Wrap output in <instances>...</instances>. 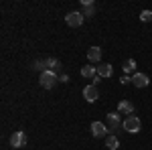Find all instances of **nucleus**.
<instances>
[{"label": "nucleus", "instance_id": "1", "mask_svg": "<svg viewBox=\"0 0 152 150\" xmlns=\"http://www.w3.org/2000/svg\"><path fill=\"white\" fill-rule=\"evenodd\" d=\"M122 130L124 132H130V134H138L142 130V122L138 116H126V120H124V124H122Z\"/></svg>", "mask_w": 152, "mask_h": 150}, {"label": "nucleus", "instance_id": "2", "mask_svg": "<svg viewBox=\"0 0 152 150\" xmlns=\"http://www.w3.org/2000/svg\"><path fill=\"white\" fill-rule=\"evenodd\" d=\"M39 83H41V87H45V89L55 87V83H57V73H55V71H43Z\"/></svg>", "mask_w": 152, "mask_h": 150}, {"label": "nucleus", "instance_id": "3", "mask_svg": "<svg viewBox=\"0 0 152 150\" xmlns=\"http://www.w3.org/2000/svg\"><path fill=\"white\" fill-rule=\"evenodd\" d=\"M83 12H79V10H73V12H69L67 16H65V23L69 24V26H81L83 24Z\"/></svg>", "mask_w": 152, "mask_h": 150}, {"label": "nucleus", "instance_id": "4", "mask_svg": "<svg viewBox=\"0 0 152 150\" xmlns=\"http://www.w3.org/2000/svg\"><path fill=\"white\" fill-rule=\"evenodd\" d=\"M10 146L12 148H23V146H26V134L24 132H12L10 136Z\"/></svg>", "mask_w": 152, "mask_h": 150}, {"label": "nucleus", "instance_id": "5", "mask_svg": "<svg viewBox=\"0 0 152 150\" xmlns=\"http://www.w3.org/2000/svg\"><path fill=\"white\" fill-rule=\"evenodd\" d=\"M91 134H94V138H104L107 134V126L104 122H94L91 124Z\"/></svg>", "mask_w": 152, "mask_h": 150}, {"label": "nucleus", "instance_id": "6", "mask_svg": "<svg viewBox=\"0 0 152 150\" xmlns=\"http://www.w3.org/2000/svg\"><path fill=\"white\" fill-rule=\"evenodd\" d=\"M132 83L136 85V87H148V83H150V79H148V75H144V73H134V77H132Z\"/></svg>", "mask_w": 152, "mask_h": 150}, {"label": "nucleus", "instance_id": "7", "mask_svg": "<svg viewBox=\"0 0 152 150\" xmlns=\"http://www.w3.org/2000/svg\"><path fill=\"white\" fill-rule=\"evenodd\" d=\"M83 97H85L87 102H95V100L99 97V93H97V87H95V85H87V87L83 89Z\"/></svg>", "mask_w": 152, "mask_h": 150}, {"label": "nucleus", "instance_id": "8", "mask_svg": "<svg viewBox=\"0 0 152 150\" xmlns=\"http://www.w3.org/2000/svg\"><path fill=\"white\" fill-rule=\"evenodd\" d=\"M107 122H110V126L114 128V130H118V128H122V120H120V112H110L107 114Z\"/></svg>", "mask_w": 152, "mask_h": 150}, {"label": "nucleus", "instance_id": "9", "mask_svg": "<svg viewBox=\"0 0 152 150\" xmlns=\"http://www.w3.org/2000/svg\"><path fill=\"white\" fill-rule=\"evenodd\" d=\"M87 59H89L91 63H99V61H102V49H99V47H91V49L87 51Z\"/></svg>", "mask_w": 152, "mask_h": 150}, {"label": "nucleus", "instance_id": "10", "mask_svg": "<svg viewBox=\"0 0 152 150\" xmlns=\"http://www.w3.org/2000/svg\"><path fill=\"white\" fill-rule=\"evenodd\" d=\"M118 112H120V114H130V116H132V112H134V105L130 104L128 100H122V102L118 104Z\"/></svg>", "mask_w": 152, "mask_h": 150}, {"label": "nucleus", "instance_id": "11", "mask_svg": "<svg viewBox=\"0 0 152 150\" xmlns=\"http://www.w3.org/2000/svg\"><path fill=\"white\" fill-rule=\"evenodd\" d=\"M112 73H114V69H112V65H110V63L97 65V75H99V77H112Z\"/></svg>", "mask_w": 152, "mask_h": 150}, {"label": "nucleus", "instance_id": "12", "mask_svg": "<svg viewBox=\"0 0 152 150\" xmlns=\"http://www.w3.org/2000/svg\"><path fill=\"white\" fill-rule=\"evenodd\" d=\"M81 75L85 77V79H94L95 75H97V67H94V65H85L81 69Z\"/></svg>", "mask_w": 152, "mask_h": 150}, {"label": "nucleus", "instance_id": "13", "mask_svg": "<svg viewBox=\"0 0 152 150\" xmlns=\"http://www.w3.org/2000/svg\"><path fill=\"white\" fill-rule=\"evenodd\" d=\"M105 146H107L110 150H118L120 148V140H118L116 134H110V136L105 138Z\"/></svg>", "mask_w": 152, "mask_h": 150}, {"label": "nucleus", "instance_id": "14", "mask_svg": "<svg viewBox=\"0 0 152 150\" xmlns=\"http://www.w3.org/2000/svg\"><path fill=\"white\" fill-rule=\"evenodd\" d=\"M45 67H47V71H55V69H59L61 65H59V61L55 57H49V59H45Z\"/></svg>", "mask_w": 152, "mask_h": 150}, {"label": "nucleus", "instance_id": "15", "mask_svg": "<svg viewBox=\"0 0 152 150\" xmlns=\"http://www.w3.org/2000/svg\"><path fill=\"white\" fill-rule=\"evenodd\" d=\"M95 6L91 0H83V16H89V14H94Z\"/></svg>", "mask_w": 152, "mask_h": 150}, {"label": "nucleus", "instance_id": "16", "mask_svg": "<svg viewBox=\"0 0 152 150\" xmlns=\"http://www.w3.org/2000/svg\"><path fill=\"white\" fill-rule=\"evenodd\" d=\"M122 67H124V73L128 75V73H132V71H136V61H134V59H128Z\"/></svg>", "mask_w": 152, "mask_h": 150}, {"label": "nucleus", "instance_id": "17", "mask_svg": "<svg viewBox=\"0 0 152 150\" xmlns=\"http://www.w3.org/2000/svg\"><path fill=\"white\" fill-rule=\"evenodd\" d=\"M140 20L142 23H150L152 20V12L150 10H142L140 12Z\"/></svg>", "mask_w": 152, "mask_h": 150}, {"label": "nucleus", "instance_id": "18", "mask_svg": "<svg viewBox=\"0 0 152 150\" xmlns=\"http://www.w3.org/2000/svg\"><path fill=\"white\" fill-rule=\"evenodd\" d=\"M33 67H35V69H39L41 73H43V71H47V67H45V61H41V59H39V61H35V65H33Z\"/></svg>", "mask_w": 152, "mask_h": 150}, {"label": "nucleus", "instance_id": "19", "mask_svg": "<svg viewBox=\"0 0 152 150\" xmlns=\"http://www.w3.org/2000/svg\"><path fill=\"white\" fill-rule=\"evenodd\" d=\"M120 83H122V85H128V83H132V77H128V75L124 73V75L120 77Z\"/></svg>", "mask_w": 152, "mask_h": 150}]
</instances>
